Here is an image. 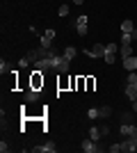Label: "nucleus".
Here are the masks:
<instances>
[{"label": "nucleus", "instance_id": "c756f323", "mask_svg": "<svg viewBox=\"0 0 137 153\" xmlns=\"http://www.w3.org/2000/svg\"><path fill=\"white\" fill-rule=\"evenodd\" d=\"M133 39H135V41H137V27H135V30H133Z\"/></svg>", "mask_w": 137, "mask_h": 153}, {"label": "nucleus", "instance_id": "dca6fc26", "mask_svg": "<svg viewBox=\"0 0 137 153\" xmlns=\"http://www.w3.org/2000/svg\"><path fill=\"white\" fill-rule=\"evenodd\" d=\"M135 30V23H133L130 19H126L124 23H121V32H133Z\"/></svg>", "mask_w": 137, "mask_h": 153}, {"label": "nucleus", "instance_id": "f257e3e1", "mask_svg": "<svg viewBox=\"0 0 137 153\" xmlns=\"http://www.w3.org/2000/svg\"><path fill=\"white\" fill-rule=\"evenodd\" d=\"M82 53H85L87 57L96 59V57H105V53H107V48H105V44H96L94 48H85Z\"/></svg>", "mask_w": 137, "mask_h": 153}, {"label": "nucleus", "instance_id": "39448f33", "mask_svg": "<svg viewBox=\"0 0 137 153\" xmlns=\"http://www.w3.org/2000/svg\"><path fill=\"white\" fill-rule=\"evenodd\" d=\"M39 96H41V89H34V87H30V89L23 94V98H25V103H34V101H39Z\"/></svg>", "mask_w": 137, "mask_h": 153}, {"label": "nucleus", "instance_id": "aec40b11", "mask_svg": "<svg viewBox=\"0 0 137 153\" xmlns=\"http://www.w3.org/2000/svg\"><path fill=\"white\" fill-rule=\"evenodd\" d=\"M105 62H107V64H114V59H117V53H105Z\"/></svg>", "mask_w": 137, "mask_h": 153}, {"label": "nucleus", "instance_id": "1a4fd4ad", "mask_svg": "<svg viewBox=\"0 0 137 153\" xmlns=\"http://www.w3.org/2000/svg\"><path fill=\"white\" fill-rule=\"evenodd\" d=\"M124 69L126 71H137V57H135V55L124 57Z\"/></svg>", "mask_w": 137, "mask_h": 153}, {"label": "nucleus", "instance_id": "20e7f679", "mask_svg": "<svg viewBox=\"0 0 137 153\" xmlns=\"http://www.w3.org/2000/svg\"><path fill=\"white\" fill-rule=\"evenodd\" d=\"M87 21H89V16H78V21H76V30H78L80 37L87 34Z\"/></svg>", "mask_w": 137, "mask_h": 153}, {"label": "nucleus", "instance_id": "9d476101", "mask_svg": "<svg viewBox=\"0 0 137 153\" xmlns=\"http://www.w3.org/2000/svg\"><path fill=\"white\" fill-rule=\"evenodd\" d=\"M126 98L128 101H137V85H126Z\"/></svg>", "mask_w": 137, "mask_h": 153}, {"label": "nucleus", "instance_id": "a878e982", "mask_svg": "<svg viewBox=\"0 0 137 153\" xmlns=\"http://www.w3.org/2000/svg\"><path fill=\"white\" fill-rule=\"evenodd\" d=\"M0 151L7 153V151H9V144H7V142H0Z\"/></svg>", "mask_w": 137, "mask_h": 153}, {"label": "nucleus", "instance_id": "0eeeda50", "mask_svg": "<svg viewBox=\"0 0 137 153\" xmlns=\"http://www.w3.org/2000/svg\"><path fill=\"white\" fill-rule=\"evenodd\" d=\"M119 130H121V135H124V137L137 135V126H135V123H121V128H119Z\"/></svg>", "mask_w": 137, "mask_h": 153}, {"label": "nucleus", "instance_id": "ddd939ff", "mask_svg": "<svg viewBox=\"0 0 137 153\" xmlns=\"http://www.w3.org/2000/svg\"><path fill=\"white\" fill-rule=\"evenodd\" d=\"M98 114H101V119H110L112 117V108L110 105H101V108H98Z\"/></svg>", "mask_w": 137, "mask_h": 153}, {"label": "nucleus", "instance_id": "6ab92c4d", "mask_svg": "<svg viewBox=\"0 0 137 153\" xmlns=\"http://www.w3.org/2000/svg\"><path fill=\"white\" fill-rule=\"evenodd\" d=\"M107 151H110V153H121V151H124V149H121V142H117V144H110V146H107Z\"/></svg>", "mask_w": 137, "mask_h": 153}, {"label": "nucleus", "instance_id": "b1692460", "mask_svg": "<svg viewBox=\"0 0 137 153\" xmlns=\"http://www.w3.org/2000/svg\"><path fill=\"white\" fill-rule=\"evenodd\" d=\"M57 14H59V16H66V14H69V5H59Z\"/></svg>", "mask_w": 137, "mask_h": 153}, {"label": "nucleus", "instance_id": "5701e85b", "mask_svg": "<svg viewBox=\"0 0 137 153\" xmlns=\"http://www.w3.org/2000/svg\"><path fill=\"white\" fill-rule=\"evenodd\" d=\"M128 85H137V73L135 71H128Z\"/></svg>", "mask_w": 137, "mask_h": 153}, {"label": "nucleus", "instance_id": "9b49d317", "mask_svg": "<svg viewBox=\"0 0 137 153\" xmlns=\"http://www.w3.org/2000/svg\"><path fill=\"white\" fill-rule=\"evenodd\" d=\"M119 55H121V57H130L133 55V44H121L119 46Z\"/></svg>", "mask_w": 137, "mask_h": 153}, {"label": "nucleus", "instance_id": "a211bd4d", "mask_svg": "<svg viewBox=\"0 0 137 153\" xmlns=\"http://www.w3.org/2000/svg\"><path fill=\"white\" fill-rule=\"evenodd\" d=\"M133 32H121V44H133Z\"/></svg>", "mask_w": 137, "mask_h": 153}, {"label": "nucleus", "instance_id": "cd10ccee", "mask_svg": "<svg viewBox=\"0 0 137 153\" xmlns=\"http://www.w3.org/2000/svg\"><path fill=\"white\" fill-rule=\"evenodd\" d=\"M87 89H89V91L94 89V78H87Z\"/></svg>", "mask_w": 137, "mask_h": 153}, {"label": "nucleus", "instance_id": "f8f14e48", "mask_svg": "<svg viewBox=\"0 0 137 153\" xmlns=\"http://www.w3.org/2000/svg\"><path fill=\"white\" fill-rule=\"evenodd\" d=\"M89 137H91L94 142L101 140V137H103V133H101V126H91V128H89Z\"/></svg>", "mask_w": 137, "mask_h": 153}, {"label": "nucleus", "instance_id": "7c9ffc66", "mask_svg": "<svg viewBox=\"0 0 137 153\" xmlns=\"http://www.w3.org/2000/svg\"><path fill=\"white\" fill-rule=\"evenodd\" d=\"M82 2H85V0H73V5H82Z\"/></svg>", "mask_w": 137, "mask_h": 153}, {"label": "nucleus", "instance_id": "c85d7f7f", "mask_svg": "<svg viewBox=\"0 0 137 153\" xmlns=\"http://www.w3.org/2000/svg\"><path fill=\"white\" fill-rule=\"evenodd\" d=\"M101 133H103V137H105V135H110V126H101Z\"/></svg>", "mask_w": 137, "mask_h": 153}, {"label": "nucleus", "instance_id": "f3484780", "mask_svg": "<svg viewBox=\"0 0 137 153\" xmlns=\"http://www.w3.org/2000/svg\"><path fill=\"white\" fill-rule=\"evenodd\" d=\"M0 73H5V76H7V73H14V71H12V64L2 59V62H0Z\"/></svg>", "mask_w": 137, "mask_h": 153}, {"label": "nucleus", "instance_id": "4468645a", "mask_svg": "<svg viewBox=\"0 0 137 153\" xmlns=\"http://www.w3.org/2000/svg\"><path fill=\"white\" fill-rule=\"evenodd\" d=\"M69 62H71V59H66L64 55H62V59H59V69H57V73H69Z\"/></svg>", "mask_w": 137, "mask_h": 153}, {"label": "nucleus", "instance_id": "393cba45", "mask_svg": "<svg viewBox=\"0 0 137 153\" xmlns=\"http://www.w3.org/2000/svg\"><path fill=\"white\" fill-rule=\"evenodd\" d=\"M105 48H107V53H119V46L117 44H105Z\"/></svg>", "mask_w": 137, "mask_h": 153}, {"label": "nucleus", "instance_id": "2eb2a0df", "mask_svg": "<svg viewBox=\"0 0 137 153\" xmlns=\"http://www.w3.org/2000/svg\"><path fill=\"white\" fill-rule=\"evenodd\" d=\"M62 55H64L66 59H73V57H76V55H78V51H76L73 46H66V48H64V53H62Z\"/></svg>", "mask_w": 137, "mask_h": 153}, {"label": "nucleus", "instance_id": "bb28decb", "mask_svg": "<svg viewBox=\"0 0 137 153\" xmlns=\"http://www.w3.org/2000/svg\"><path fill=\"white\" fill-rule=\"evenodd\" d=\"M27 64H30V59H27V57H23V59H21V62H19V66H21V69H25Z\"/></svg>", "mask_w": 137, "mask_h": 153}, {"label": "nucleus", "instance_id": "412c9836", "mask_svg": "<svg viewBox=\"0 0 137 153\" xmlns=\"http://www.w3.org/2000/svg\"><path fill=\"white\" fill-rule=\"evenodd\" d=\"M87 117H89V119H101V114H98V108H91L89 112H87Z\"/></svg>", "mask_w": 137, "mask_h": 153}, {"label": "nucleus", "instance_id": "7ed1b4c3", "mask_svg": "<svg viewBox=\"0 0 137 153\" xmlns=\"http://www.w3.org/2000/svg\"><path fill=\"white\" fill-rule=\"evenodd\" d=\"M41 85H44V76H41V71L34 69V73L30 76V87H34V89H41Z\"/></svg>", "mask_w": 137, "mask_h": 153}, {"label": "nucleus", "instance_id": "f03ea898", "mask_svg": "<svg viewBox=\"0 0 137 153\" xmlns=\"http://www.w3.org/2000/svg\"><path fill=\"white\" fill-rule=\"evenodd\" d=\"M80 149L85 153H98V151H103V146H98V142H94L91 137H87V140L80 142Z\"/></svg>", "mask_w": 137, "mask_h": 153}, {"label": "nucleus", "instance_id": "4be33fe9", "mask_svg": "<svg viewBox=\"0 0 137 153\" xmlns=\"http://www.w3.org/2000/svg\"><path fill=\"white\" fill-rule=\"evenodd\" d=\"M121 123H133V114L130 112H124V114H121Z\"/></svg>", "mask_w": 137, "mask_h": 153}, {"label": "nucleus", "instance_id": "2f4dec72", "mask_svg": "<svg viewBox=\"0 0 137 153\" xmlns=\"http://www.w3.org/2000/svg\"><path fill=\"white\" fill-rule=\"evenodd\" d=\"M71 2H73V0H71Z\"/></svg>", "mask_w": 137, "mask_h": 153}, {"label": "nucleus", "instance_id": "423d86ee", "mask_svg": "<svg viewBox=\"0 0 137 153\" xmlns=\"http://www.w3.org/2000/svg\"><path fill=\"white\" fill-rule=\"evenodd\" d=\"M53 37H55V30L48 27V30L41 34V46H44V48H50V46H53Z\"/></svg>", "mask_w": 137, "mask_h": 153}, {"label": "nucleus", "instance_id": "6e6552de", "mask_svg": "<svg viewBox=\"0 0 137 153\" xmlns=\"http://www.w3.org/2000/svg\"><path fill=\"white\" fill-rule=\"evenodd\" d=\"M32 151L34 153H55V151H57V146L48 142V144H41V146H32Z\"/></svg>", "mask_w": 137, "mask_h": 153}]
</instances>
